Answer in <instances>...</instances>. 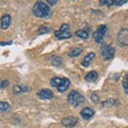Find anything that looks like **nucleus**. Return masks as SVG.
<instances>
[{
    "label": "nucleus",
    "instance_id": "nucleus-16",
    "mask_svg": "<svg viewBox=\"0 0 128 128\" xmlns=\"http://www.w3.org/2000/svg\"><path fill=\"white\" fill-rule=\"evenodd\" d=\"M76 35H77L78 38H83V40H86V38H89V31H86V30H77L76 31Z\"/></svg>",
    "mask_w": 128,
    "mask_h": 128
},
{
    "label": "nucleus",
    "instance_id": "nucleus-18",
    "mask_svg": "<svg viewBox=\"0 0 128 128\" xmlns=\"http://www.w3.org/2000/svg\"><path fill=\"white\" fill-rule=\"evenodd\" d=\"M11 109V106L9 105L8 102H0V110L2 112H6Z\"/></svg>",
    "mask_w": 128,
    "mask_h": 128
},
{
    "label": "nucleus",
    "instance_id": "nucleus-5",
    "mask_svg": "<svg viewBox=\"0 0 128 128\" xmlns=\"http://www.w3.org/2000/svg\"><path fill=\"white\" fill-rule=\"evenodd\" d=\"M118 43L122 47L128 46V29H122L118 34Z\"/></svg>",
    "mask_w": 128,
    "mask_h": 128
},
{
    "label": "nucleus",
    "instance_id": "nucleus-9",
    "mask_svg": "<svg viewBox=\"0 0 128 128\" xmlns=\"http://www.w3.org/2000/svg\"><path fill=\"white\" fill-rule=\"evenodd\" d=\"M54 35H56V38H59V40H66V38H70V36H72L70 31H64V30H61V29L56 31Z\"/></svg>",
    "mask_w": 128,
    "mask_h": 128
},
{
    "label": "nucleus",
    "instance_id": "nucleus-25",
    "mask_svg": "<svg viewBox=\"0 0 128 128\" xmlns=\"http://www.w3.org/2000/svg\"><path fill=\"white\" fill-rule=\"evenodd\" d=\"M47 32H49V29L46 27H44V28H41L38 31V34H42V33H47Z\"/></svg>",
    "mask_w": 128,
    "mask_h": 128
},
{
    "label": "nucleus",
    "instance_id": "nucleus-26",
    "mask_svg": "<svg viewBox=\"0 0 128 128\" xmlns=\"http://www.w3.org/2000/svg\"><path fill=\"white\" fill-rule=\"evenodd\" d=\"M108 104H111V105H113V104H114V105H116V102H114V100H111V99H109V100H107V102H102V106H107L108 105Z\"/></svg>",
    "mask_w": 128,
    "mask_h": 128
},
{
    "label": "nucleus",
    "instance_id": "nucleus-7",
    "mask_svg": "<svg viewBox=\"0 0 128 128\" xmlns=\"http://www.w3.org/2000/svg\"><path fill=\"white\" fill-rule=\"evenodd\" d=\"M94 115V110L92 108L89 107H86L80 111V116H81L83 120H89Z\"/></svg>",
    "mask_w": 128,
    "mask_h": 128
},
{
    "label": "nucleus",
    "instance_id": "nucleus-10",
    "mask_svg": "<svg viewBox=\"0 0 128 128\" xmlns=\"http://www.w3.org/2000/svg\"><path fill=\"white\" fill-rule=\"evenodd\" d=\"M12 22V18L9 14H4L1 17V30H6L10 27Z\"/></svg>",
    "mask_w": 128,
    "mask_h": 128
},
{
    "label": "nucleus",
    "instance_id": "nucleus-8",
    "mask_svg": "<svg viewBox=\"0 0 128 128\" xmlns=\"http://www.w3.org/2000/svg\"><path fill=\"white\" fill-rule=\"evenodd\" d=\"M52 96H54L52 91L48 89H43L38 93V97L41 99H51Z\"/></svg>",
    "mask_w": 128,
    "mask_h": 128
},
{
    "label": "nucleus",
    "instance_id": "nucleus-12",
    "mask_svg": "<svg viewBox=\"0 0 128 128\" xmlns=\"http://www.w3.org/2000/svg\"><path fill=\"white\" fill-rule=\"evenodd\" d=\"M70 86V81L67 78H63V81L61 83V86H60L58 88V92H61V93H63V92H65L66 90H68V88Z\"/></svg>",
    "mask_w": 128,
    "mask_h": 128
},
{
    "label": "nucleus",
    "instance_id": "nucleus-19",
    "mask_svg": "<svg viewBox=\"0 0 128 128\" xmlns=\"http://www.w3.org/2000/svg\"><path fill=\"white\" fill-rule=\"evenodd\" d=\"M123 88L125 90V93L128 95V74L125 76V78L123 80Z\"/></svg>",
    "mask_w": 128,
    "mask_h": 128
},
{
    "label": "nucleus",
    "instance_id": "nucleus-27",
    "mask_svg": "<svg viewBox=\"0 0 128 128\" xmlns=\"http://www.w3.org/2000/svg\"><path fill=\"white\" fill-rule=\"evenodd\" d=\"M52 63H54V65H59V64L61 63V58H56V60Z\"/></svg>",
    "mask_w": 128,
    "mask_h": 128
},
{
    "label": "nucleus",
    "instance_id": "nucleus-17",
    "mask_svg": "<svg viewBox=\"0 0 128 128\" xmlns=\"http://www.w3.org/2000/svg\"><path fill=\"white\" fill-rule=\"evenodd\" d=\"M26 91H28L27 88H24V86H14L13 90H12L13 94H15V95L20 94V93H22V92H26Z\"/></svg>",
    "mask_w": 128,
    "mask_h": 128
},
{
    "label": "nucleus",
    "instance_id": "nucleus-24",
    "mask_svg": "<svg viewBox=\"0 0 128 128\" xmlns=\"http://www.w3.org/2000/svg\"><path fill=\"white\" fill-rule=\"evenodd\" d=\"M91 100L94 102H98V100H99V99H98V96L95 95V94H92V95H91Z\"/></svg>",
    "mask_w": 128,
    "mask_h": 128
},
{
    "label": "nucleus",
    "instance_id": "nucleus-11",
    "mask_svg": "<svg viewBox=\"0 0 128 128\" xmlns=\"http://www.w3.org/2000/svg\"><path fill=\"white\" fill-rule=\"evenodd\" d=\"M95 59V54L94 52H90V54H88L84 59L82 60V66H84V67H88V66H90V64L91 62L93 61V60Z\"/></svg>",
    "mask_w": 128,
    "mask_h": 128
},
{
    "label": "nucleus",
    "instance_id": "nucleus-20",
    "mask_svg": "<svg viewBox=\"0 0 128 128\" xmlns=\"http://www.w3.org/2000/svg\"><path fill=\"white\" fill-rule=\"evenodd\" d=\"M99 4L100 6H113V0H99Z\"/></svg>",
    "mask_w": 128,
    "mask_h": 128
},
{
    "label": "nucleus",
    "instance_id": "nucleus-23",
    "mask_svg": "<svg viewBox=\"0 0 128 128\" xmlns=\"http://www.w3.org/2000/svg\"><path fill=\"white\" fill-rule=\"evenodd\" d=\"M60 29H61V30H64V31H70V25H67V24H63Z\"/></svg>",
    "mask_w": 128,
    "mask_h": 128
},
{
    "label": "nucleus",
    "instance_id": "nucleus-2",
    "mask_svg": "<svg viewBox=\"0 0 128 128\" xmlns=\"http://www.w3.org/2000/svg\"><path fill=\"white\" fill-rule=\"evenodd\" d=\"M67 100H68L70 105H72L73 107H78L84 102V97L77 91H70Z\"/></svg>",
    "mask_w": 128,
    "mask_h": 128
},
{
    "label": "nucleus",
    "instance_id": "nucleus-1",
    "mask_svg": "<svg viewBox=\"0 0 128 128\" xmlns=\"http://www.w3.org/2000/svg\"><path fill=\"white\" fill-rule=\"evenodd\" d=\"M32 12H33V14L36 16V17H40V18H44V17H47V16L50 15L49 6L45 4L43 1L35 2L33 9H32Z\"/></svg>",
    "mask_w": 128,
    "mask_h": 128
},
{
    "label": "nucleus",
    "instance_id": "nucleus-3",
    "mask_svg": "<svg viewBox=\"0 0 128 128\" xmlns=\"http://www.w3.org/2000/svg\"><path fill=\"white\" fill-rule=\"evenodd\" d=\"M107 31H108V27L106 25L99 26L93 33V38L95 40V42L96 43H102V40L105 38Z\"/></svg>",
    "mask_w": 128,
    "mask_h": 128
},
{
    "label": "nucleus",
    "instance_id": "nucleus-29",
    "mask_svg": "<svg viewBox=\"0 0 128 128\" xmlns=\"http://www.w3.org/2000/svg\"><path fill=\"white\" fill-rule=\"evenodd\" d=\"M11 44H12V41H10V42H1L0 43V45L4 46V45H11Z\"/></svg>",
    "mask_w": 128,
    "mask_h": 128
},
{
    "label": "nucleus",
    "instance_id": "nucleus-21",
    "mask_svg": "<svg viewBox=\"0 0 128 128\" xmlns=\"http://www.w3.org/2000/svg\"><path fill=\"white\" fill-rule=\"evenodd\" d=\"M9 86H10V81H9V80H2L1 84H0V88L3 90V89H6V88Z\"/></svg>",
    "mask_w": 128,
    "mask_h": 128
},
{
    "label": "nucleus",
    "instance_id": "nucleus-15",
    "mask_svg": "<svg viewBox=\"0 0 128 128\" xmlns=\"http://www.w3.org/2000/svg\"><path fill=\"white\" fill-rule=\"evenodd\" d=\"M62 81H63V78H60V77H54V78H52L50 80V84H51V86H54V88H58L61 86V83H62Z\"/></svg>",
    "mask_w": 128,
    "mask_h": 128
},
{
    "label": "nucleus",
    "instance_id": "nucleus-4",
    "mask_svg": "<svg viewBox=\"0 0 128 128\" xmlns=\"http://www.w3.org/2000/svg\"><path fill=\"white\" fill-rule=\"evenodd\" d=\"M100 54L104 56V58L106 60H110L115 54L114 47H112L111 45H107V44H102V46L100 48Z\"/></svg>",
    "mask_w": 128,
    "mask_h": 128
},
{
    "label": "nucleus",
    "instance_id": "nucleus-14",
    "mask_svg": "<svg viewBox=\"0 0 128 128\" xmlns=\"http://www.w3.org/2000/svg\"><path fill=\"white\" fill-rule=\"evenodd\" d=\"M82 50H83V48L81 46H77V47H74L73 49H72L70 52H68V56L72 58H74V57H78V56H80V54L82 52Z\"/></svg>",
    "mask_w": 128,
    "mask_h": 128
},
{
    "label": "nucleus",
    "instance_id": "nucleus-28",
    "mask_svg": "<svg viewBox=\"0 0 128 128\" xmlns=\"http://www.w3.org/2000/svg\"><path fill=\"white\" fill-rule=\"evenodd\" d=\"M46 1H47L48 3H49V4H50V6H54V4H56V3H57V2H58V0H46Z\"/></svg>",
    "mask_w": 128,
    "mask_h": 128
},
{
    "label": "nucleus",
    "instance_id": "nucleus-22",
    "mask_svg": "<svg viewBox=\"0 0 128 128\" xmlns=\"http://www.w3.org/2000/svg\"><path fill=\"white\" fill-rule=\"evenodd\" d=\"M127 1V0H113V2H114V4L115 6H122Z\"/></svg>",
    "mask_w": 128,
    "mask_h": 128
},
{
    "label": "nucleus",
    "instance_id": "nucleus-13",
    "mask_svg": "<svg viewBox=\"0 0 128 128\" xmlns=\"http://www.w3.org/2000/svg\"><path fill=\"white\" fill-rule=\"evenodd\" d=\"M98 78V74H97V72H95V70H92L90 72V73H88L86 75V81H89V82H93V81H96Z\"/></svg>",
    "mask_w": 128,
    "mask_h": 128
},
{
    "label": "nucleus",
    "instance_id": "nucleus-6",
    "mask_svg": "<svg viewBox=\"0 0 128 128\" xmlns=\"http://www.w3.org/2000/svg\"><path fill=\"white\" fill-rule=\"evenodd\" d=\"M77 123H78V118L75 116H67L62 120V125L65 127H74L77 125Z\"/></svg>",
    "mask_w": 128,
    "mask_h": 128
}]
</instances>
